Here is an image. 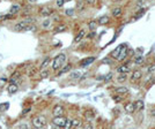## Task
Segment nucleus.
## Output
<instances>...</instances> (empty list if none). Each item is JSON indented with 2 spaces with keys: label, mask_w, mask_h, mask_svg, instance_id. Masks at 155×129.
Wrapping results in <instances>:
<instances>
[{
  "label": "nucleus",
  "mask_w": 155,
  "mask_h": 129,
  "mask_svg": "<svg viewBox=\"0 0 155 129\" xmlns=\"http://www.w3.org/2000/svg\"><path fill=\"white\" fill-rule=\"evenodd\" d=\"M46 125V119L43 115H37L33 119V126L35 128L39 129V128H43L44 126Z\"/></svg>",
  "instance_id": "7ed1b4c3"
},
{
  "label": "nucleus",
  "mask_w": 155,
  "mask_h": 129,
  "mask_svg": "<svg viewBox=\"0 0 155 129\" xmlns=\"http://www.w3.org/2000/svg\"><path fill=\"white\" fill-rule=\"evenodd\" d=\"M85 6V4L82 1H80V2H78V5H76V8H78V10H81L82 8H84Z\"/></svg>",
  "instance_id": "7c9ffc66"
},
{
  "label": "nucleus",
  "mask_w": 155,
  "mask_h": 129,
  "mask_svg": "<svg viewBox=\"0 0 155 129\" xmlns=\"http://www.w3.org/2000/svg\"><path fill=\"white\" fill-rule=\"evenodd\" d=\"M66 122H67V118H65V117H57V118H55V119L52 120L53 125L57 126V127H59V128L65 127Z\"/></svg>",
  "instance_id": "20e7f679"
},
{
  "label": "nucleus",
  "mask_w": 155,
  "mask_h": 129,
  "mask_svg": "<svg viewBox=\"0 0 155 129\" xmlns=\"http://www.w3.org/2000/svg\"><path fill=\"white\" fill-rule=\"evenodd\" d=\"M127 88H125V87H121V88H117L116 90H115V92L116 93H118V95H123V93H127Z\"/></svg>",
  "instance_id": "aec40b11"
},
{
  "label": "nucleus",
  "mask_w": 155,
  "mask_h": 129,
  "mask_svg": "<svg viewBox=\"0 0 155 129\" xmlns=\"http://www.w3.org/2000/svg\"><path fill=\"white\" fill-rule=\"evenodd\" d=\"M117 72L118 73H122V74H126V73H129L130 72V68L127 66H121V67H118V69H117Z\"/></svg>",
  "instance_id": "f3484780"
},
{
  "label": "nucleus",
  "mask_w": 155,
  "mask_h": 129,
  "mask_svg": "<svg viewBox=\"0 0 155 129\" xmlns=\"http://www.w3.org/2000/svg\"><path fill=\"white\" fill-rule=\"evenodd\" d=\"M85 36H86V30H85V29H81V30L78 32V35L75 36V38H74V42H75V43H79L80 40L84 38Z\"/></svg>",
  "instance_id": "9b49d317"
},
{
  "label": "nucleus",
  "mask_w": 155,
  "mask_h": 129,
  "mask_svg": "<svg viewBox=\"0 0 155 129\" xmlns=\"http://www.w3.org/2000/svg\"><path fill=\"white\" fill-rule=\"evenodd\" d=\"M141 77V72L140 70H134L133 72V74H132V81H137V80H139Z\"/></svg>",
  "instance_id": "6ab92c4d"
},
{
  "label": "nucleus",
  "mask_w": 155,
  "mask_h": 129,
  "mask_svg": "<svg viewBox=\"0 0 155 129\" xmlns=\"http://www.w3.org/2000/svg\"><path fill=\"white\" fill-rule=\"evenodd\" d=\"M34 29H35L34 25H29V27H27V28L25 29V31H31V30H34Z\"/></svg>",
  "instance_id": "e433bc0d"
},
{
  "label": "nucleus",
  "mask_w": 155,
  "mask_h": 129,
  "mask_svg": "<svg viewBox=\"0 0 155 129\" xmlns=\"http://www.w3.org/2000/svg\"><path fill=\"white\" fill-rule=\"evenodd\" d=\"M109 22V16H101L100 18H98V21H97V23L98 24H105V23H108Z\"/></svg>",
  "instance_id": "412c9836"
},
{
  "label": "nucleus",
  "mask_w": 155,
  "mask_h": 129,
  "mask_svg": "<svg viewBox=\"0 0 155 129\" xmlns=\"http://www.w3.org/2000/svg\"><path fill=\"white\" fill-rule=\"evenodd\" d=\"M64 112H65V109H64V107L61 106V105H56V106L53 107V109H52V114L55 115V118L63 117Z\"/></svg>",
  "instance_id": "39448f33"
},
{
  "label": "nucleus",
  "mask_w": 155,
  "mask_h": 129,
  "mask_svg": "<svg viewBox=\"0 0 155 129\" xmlns=\"http://www.w3.org/2000/svg\"><path fill=\"white\" fill-rule=\"evenodd\" d=\"M20 5H14V6H12V8L9 9V15L10 16H13L14 14H16V13L20 10Z\"/></svg>",
  "instance_id": "ddd939ff"
},
{
  "label": "nucleus",
  "mask_w": 155,
  "mask_h": 129,
  "mask_svg": "<svg viewBox=\"0 0 155 129\" xmlns=\"http://www.w3.org/2000/svg\"><path fill=\"white\" fill-rule=\"evenodd\" d=\"M50 22H51V21H50V20H45L44 22H43V27H44V28H46V27H49V25H50Z\"/></svg>",
  "instance_id": "72a5a7b5"
},
{
  "label": "nucleus",
  "mask_w": 155,
  "mask_h": 129,
  "mask_svg": "<svg viewBox=\"0 0 155 129\" xmlns=\"http://www.w3.org/2000/svg\"><path fill=\"white\" fill-rule=\"evenodd\" d=\"M96 25H97V21L96 20H92L89 23H88V28H89L90 30H95Z\"/></svg>",
  "instance_id": "5701e85b"
},
{
  "label": "nucleus",
  "mask_w": 155,
  "mask_h": 129,
  "mask_svg": "<svg viewBox=\"0 0 155 129\" xmlns=\"http://www.w3.org/2000/svg\"><path fill=\"white\" fill-rule=\"evenodd\" d=\"M155 70V64H153V66H151L148 68V73H152V72H154Z\"/></svg>",
  "instance_id": "58836bf2"
},
{
  "label": "nucleus",
  "mask_w": 155,
  "mask_h": 129,
  "mask_svg": "<svg viewBox=\"0 0 155 129\" xmlns=\"http://www.w3.org/2000/svg\"><path fill=\"white\" fill-rule=\"evenodd\" d=\"M80 76H81V74H80L79 72H73V73L71 74V79H73V80L80 79Z\"/></svg>",
  "instance_id": "393cba45"
},
{
  "label": "nucleus",
  "mask_w": 155,
  "mask_h": 129,
  "mask_svg": "<svg viewBox=\"0 0 155 129\" xmlns=\"http://www.w3.org/2000/svg\"><path fill=\"white\" fill-rule=\"evenodd\" d=\"M17 129H29V126L27 123H20L17 126Z\"/></svg>",
  "instance_id": "c85d7f7f"
},
{
  "label": "nucleus",
  "mask_w": 155,
  "mask_h": 129,
  "mask_svg": "<svg viewBox=\"0 0 155 129\" xmlns=\"http://www.w3.org/2000/svg\"><path fill=\"white\" fill-rule=\"evenodd\" d=\"M19 90V87L17 84H9L8 89H7V91H8V93H10V95H14V93H16Z\"/></svg>",
  "instance_id": "f8f14e48"
},
{
  "label": "nucleus",
  "mask_w": 155,
  "mask_h": 129,
  "mask_svg": "<svg viewBox=\"0 0 155 129\" xmlns=\"http://www.w3.org/2000/svg\"><path fill=\"white\" fill-rule=\"evenodd\" d=\"M29 111H30V108H26V109H23V112H22V115H26L27 113H28Z\"/></svg>",
  "instance_id": "a19ab883"
},
{
  "label": "nucleus",
  "mask_w": 155,
  "mask_h": 129,
  "mask_svg": "<svg viewBox=\"0 0 155 129\" xmlns=\"http://www.w3.org/2000/svg\"><path fill=\"white\" fill-rule=\"evenodd\" d=\"M111 77H112V73H109V74L106 75V77H105V79H104V81H105V82H108V81L110 80Z\"/></svg>",
  "instance_id": "c9c22d12"
},
{
  "label": "nucleus",
  "mask_w": 155,
  "mask_h": 129,
  "mask_svg": "<svg viewBox=\"0 0 155 129\" xmlns=\"http://www.w3.org/2000/svg\"><path fill=\"white\" fill-rule=\"evenodd\" d=\"M94 0H89V1H88V4H89V5H92V4H94Z\"/></svg>",
  "instance_id": "37998d69"
},
{
  "label": "nucleus",
  "mask_w": 155,
  "mask_h": 129,
  "mask_svg": "<svg viewBox=\"0 0 155 129\" xmlns=\"http://www.w3.org/2000/svg\"><path fill=\"white\" fill-rule=\"evenodd\" d=\"M66 15H69V16H71V15H73L74 14V10L73 9H66Z\"/></svg>",
  "instance_id": "473e14b6"
},
{
  "label": "nucleus",
  "mask_w": 155,
  "mask_h": 129,
  "mask_svg": "<svg viewBox=\"0 0 155 129\" xmlns=\"http://www.w3.org/2000/svg\"><path fill=\"white\" fill-rule=\"evenodd\" d=\"M112 99L115 101H122V97H117V96H112Z\"/></svg>",
  "instance_id": "f704fd0d"
},
{
  "label": "nucleus",
  "mask_w": 155,
  "mask_h": 129,
  "mask_svg": "<svg viewBox=\"0 0 155 129\" xmlns=\"http://www.w3.org/2000/svg\"><path fill=\"white\" fill-rule=\"evenodd\" d=\"M0 129H1V127H0Z\"/></svg>",
  "instance_id": "c03bdc74"
},
{
  "label": "nucleus",
  "mask_w": 155,
  "mask_h": 129,
  "mask_svg": "<svg viewBox=\"0 0 155 129\" xmlns=\"http://www.w3.org/2000/svg\"><path fill=\"white\" fill-rule=\"evenodd\" d=\"M145 12H146V9H145V8L140 9V12H138V13H137V15H135V18H139L140 16H142L144 14H145Z\"/></svg>",
  "instance_id": "cd10ccee"
},
{
  "label": "nucleus",
  "mask_w": 155,
  "mask_h": 129,
  "mask_svg": "<svg viewBox=\"0 0 155 129\" xmlns=\"http://www.w3.org/2000/svg\"><path fill=\"white\" fill-rule=\"evenodd\" d=\"M47 76H49V72H47V70H43L41 73V77H42V79H45V77H47Z\"/></svg>",
  "instance_id": "c756f323"
},
{
  "label": "nucleus",
  "mask_w": 155,
  "mask_h": 129,
  "mask_svg": "<svg viewBox=\"0 0 155 129\" xmlns=\"http://www.w3.org/2000/svg\"><path fill=\"white\" fill-rule=\"evenodd\" d=\"M5 82H6V79H1V80H0V89H1V87L4 85L2 83H5Z\"/></svg>",
  "instance_id": "ea45409f"
},
{
  "label": "nucleus",
  "mask_w": 155,
  "mask_h": 129,
  "mask_svg": "<svg viewBox=\"0 0 155 129\" xmlns=\"http://www.w3.org/2000/svg\"><path fill=\"white\" fill-rule=\"evenodd\" d=\"M124 46H125V44H121L119 46H117L116 50L111 52V58H116L117 59V56L119 55V53H121V51L123 50V47H124Z\"/></svg>",
  "instance_id": "9d476101"
},
{
  "label": "nucleus",
  "mask_w": 155,
  "mask_h": 129,
  "mask_svg": "<svg viewBox=\"0 0 155 129\" xmlns=\"http://www.w3.org/2000/svg\"><path fill=\"white\" fill-rule=\"evenodd\" d=\"M50 61H51V59H50V58H49V56H47V58H45V59H44V60H43V62H42V63H41V69H43V70H44V69H45V68H46V67H47V66H49Z\"/></svg>",
  "instance_id": "a211bd4d"
},
{
  "label": "nucleus",
  "mask_w": 155,
  "mask_h": 129,
  "mask_svg": "<svg viewBox=\"0 0 155 129\" xmlns=\"http://www.w3.org/2000/svg\"><path fill=\"white\" fill-rule=\"evenodd\" d=\"M64 4H65V1H64V0H59V1H57V6L58 7H61Z\"/></svg>",
  "instance_id": "4c0bfd02"
},
{
  "label": "nucleus",
  "mask_w": 155,
  "mask_h": 129,
  "mask_svg": "<svg viewBox=\"0 0 155 129\" xmlns=\"http://www.w3.org/2000/svg\"><path fill=\"white\" fill-rule=\"evenodd\" d=\"M71 68H72L71 64H67L66 67H63V68L59 70V73H58V76H60V75H63V74H65V73L69 72V70H71Z\"/></svg>",
  "instance_id": "dca6fc26"
},
{
  "label": "nucleus",
  "mask_w": 155,
  "mask_h": 129,
  "mask_svg": "<svg viewBox=\"0 0 155 129\" xmlns=\"http://www.w3.org/2000/svg\"><path fill=\"white\" fill-rule=\"evenodd\" d=\"M142 61H144V56H142V55L135 56V59H134V62H135V63H141Z\"/></svg>",
  "instance_id": "bb28decb"
},
{
  "label": "nucleus",
  "mask_w": 155,
  "mask_h": 129,
  "mask_svg": "<svg viewBox=\"0 0 155 129\" xmlns=\"http://www.w3.org/2000/svg\"><path fill=\"white\" fill-rule=\"evenodd\" d=\"M34 17H28V18H25V20H22V21H20L17 24H15V27H14V29L16 31H22V30H25V29L27 28V27H29L31 23L34 22Z\"/></svg>",
  "instance_id": "f03ea898"
},
{
  "label": "nucleus",
  "mask_w": 155,
  "mask_h": 129,
  "mask_svg": "<svg viewBox=\"0 0 155 129\" xmlns=\"http://www.w3.org/2000/svg\"><path fill=\"white\" fill-rule=\"evenodd\" d=\"M66 61V55L64 53H60L53 59V62H52V69L53 70H60L63 68L64 63Z\"/></svg>",
  "instance_id": "f257e3e1"
},
{
  "label": "nucleus",
  "mask_w": 155,
  "mask_h": 129,
  "mask_svg": "<svg viewBox=\"0 0 155 129\" xmlns=\"http://www.w3.org/2000/svg\"><path fill=\"white\" fill-rule=\"evenodd\" d=\"M124 108H125V111H126L127 113H134V112H137V111H135V105H134V103L126 104L124 106Z\"/></svg>",
  "instance_id": "1a4fd4ad"
},
{
  "label": "nucleus",
  "mask_w": 155,
  "mask_h": 129,
  "mask_svg": "<svg viewBox=\"0 0 155 129\" xmlns=\"http://www.w3.org/2000/svg\"><path fill=\"white\" fill-rule=\"evenodd\" d=\"M39 13H41V15H43V16H49V15L53 14V9L50 7H43Z\"/></svg>",
  "instance_id": "6e6552de"
},
{
  "label": "nucleus",
  "mask_w": 155,
  "mask_h": 129,
  "mask_svg": "<svg viewBox=\"0 0 155 129\" xmlns=\"http://www.w3.org/2000/svg\"><path fill=\"white\" fill-rule=\"evenodd\" d=\"M122 13H123V10H122L121 7H116V8H114V9H112V15H114L115 17H118V16H121Z\"/></svg>",
  "instance_id": "4468645a"
},
{
  "label": "nucleus",
  "mask_w": 155,
  "mask_h": 129,
  "mask_svg": "<svg viewBox=\"0 0 155 129\" xmlns=\"http://www.w3.org/2000/svg\"><path fill=\"white\" fill-rule=\"evenodd\" d=\"M65 29H66V25H59V27H57V28L55 29V32L56 34H58V32H61V31H65Z\"/></svg>",
  "instance_id": "a878e982"
},
{
  "label": "nucleus",
  "mask_w": 155,
  "mask_h": 129,
  "mask_svg": "<svg viewBox=\"0 0 155 129\" xmlns=\"http://www.w3.org/2000/svg\"><path fill=\"white\" fill-rule=\"evenodd\" d=\"M82 129H93V126H92V123H90V122H88L87 125H85V127L82 128Z\"/></svg>",
  "instance_id": "2f4dec72"
},
{
  "label": "nucleus",
  "mask_w": 155,
  "mask_h": 129,
  "mask_svg": "<svg viewBox=\"0 0 155 129\" xmlns=\"http://www.w3.org/2000/svg\"><path fill=\"white\" fill-rule=\"evenodd\" d=\"M126 74H121V75H118L117 76V81H118L119 83H122V82H124L125 80H126Z\"/></svg>",
  "instance_id": "b1692460"
},
{
  "label": "nucleus",
  "mask_w": 155,
  "mask_h": 129,
  "mask_svg": "<svg viewBox=\"0 0 155 129\" xmlns=\"http://www.w3.org/2000/svg\"><path fill=\"white\" fill-rule=\"evenodd\" d=\"M80 125H81V121H80L79 119L72 120V121H71V129H75V128L79 127Z\"/></svg>",
  "instance_id": "2eb2a0df"
},
{
  "label": "nucleus",
  "mask_w": 155,
  "mask_h": 129,
  "mask_svg": "<svg viewBox=\"0 0 155 129\" xmlns=\"http://www.w3.org/2000/svg\"><path fill=\"white\" fill-rule=\"evenodd\" d=\"M126 56H127V46L125 45V46L123 47V50L121 51V53H119V55L117 56V60H118V61H122V60H124Z\"/></svg>",
  "instance_id": "0eeeda50"
},
{
  "label": "nucleus",
  "mask_w": 155,
  "mask_h": 129,
  "mask_svg": "<svg viewBox=\"0 0 155 129\" xmlns=\"http://www.w3.org/2000/svg\"><path fill=\"white\" fill-rule=\"evenodd\" d=\"M151 115H152V117H155V108L151 111Z\"/></svg>",
  "instance_id": "79ce46f5"
},
{
  "label": "nucleus",
  "mask_w": 155,
  "mask_h": 129,
  "mask_svg": "<svg viewBox=\"0 0 155 129\" xmlns=\"http://www.w3.org/2000/svg\"><path fill=\"white\" fill-rule=\"evenodd\" d=\"M94 61H95V58H94V56L86 58V59H84V60L80 61V67H87V66H89L90 63L94 62Z\"/></svg>",
  "instance_id": "423d86ee"
},
{
  "label": "nucleus",
  "mask_w": 155,
  "mask_h": 129,
  "mask_svg": "<svg viewBox=\"0 0 155 129\" xmlns=\"http://www.w3.org/2000/svg\"><path fill=\"white\" fill-rule=\"evenodd\" d=\"M134 105H135V111H140V109L144 108V101H142V100L135 101Z\"/></svg>",
  "instance_id": "4be33fe9"
}]
</instances>
